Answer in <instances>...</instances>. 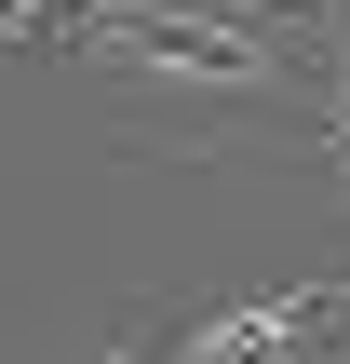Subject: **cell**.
Returning a JSON list of instances; mask_svg holds the SVG:
<instances>
[{
	"mask_svg": "<svg viewBox=\"0 0 350 364\" xmlns=\"http://www.w3.org/2000/svg\"><path fill=\"white\" fill-rule=\"evenodd\" d=\"M337 324H350V270H270V284H229V297H175L108 364H324Z\"/></svg>",
	"mask_w": 350,
	"mask_h": 364,
	"instance_id": "cell-1",
	"label": "cell"
}]
</instances>
